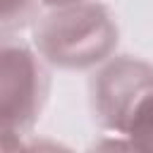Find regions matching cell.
<instances>
[{
    "label": "cell",
    "instance_id": "1",
    "mask_svg": "<svg viewBox=\"0 0 153 153\" xmlns=\"http://www.w3.org/2000/svg\"><path fill=\"white\" fill-rule=\"evenodd\" d=\"M31 43L50 67L96 69L115 55L120 26L100 0L45 7L31 26Z\"/></svg>",
    "mask_w": 153,
    "mask_h": 153
},
{
    "label": "cell",
    "instance_id": "2",
    "mask_svg": "<svg viewBox=\"0 0 153 153\" xmlns=\"http://www.w3.org/2000/svg\"><path fill=\"white\" fill-rule=\"evenodd\" d=\"M50 65L33 43L17 33L2 36L0 50V134L2 146L17 139V148L29 136L50 93Z\"/></svg>",
    "mask_w": 153,
    "mask_h": 153
},
{
    "label": "cell",
    "instance_id": "3",
    "mask_svg": "<svg viewBox=\"0 0 153 153\" xmlns=\"http://www.w3.org/2000/svg\"><path fill=\"white\" fill-rule=\"evenodd\" d=\"M153 91V65L134 55H115L96 67L88 93L100 129L124 134L131 115Z\"/></svg>",
    "mask_w": 153,
    "mask_h": 153
},
{
    "label": "cell",
    "instance_id": "4",
    "mask_svg": "<svg viewBox=\"0 0 153 153\" xmlns=\"http://www.w3.org/2000/svg\"><path fill=\"white\" fill-rule=\"evenodd\" d=\"M43 10H45L43 0H2V17H0L2 36L31 29Z\"/></svg>",
    "mask_w": 153,
    "mask_h": 153
},
{
    "label": "cell",
    "instance_id": "5",
    "mask_svg": "<svg viewBox=\"0 0 153 153\" xmlns=\"http://www.w3.org/2000/svg\"><path fill=\"white\" fill-rule=\"evenodd\" d=\"M124 136L134 141L136 151H153V91L143 98V103L131 115Z\"/></svg>",
    "mask_w": 153,
    "mask_h": 153
},
{
    "label": "cell",
    "instance_id": "6",
    "mask_svg": "<svg viewBox=\"0 0 153 153\" xmlns=\"http://www.w3.org/2000/svg\"><path fill=\"white\" fill-rule=\"evenodd\" d=\"M74 2H88V0H43L45 7H60V5H74Z\"/></svg>",
    "mask_w": 153,
    "mask_h": 153
}]
</instances>
